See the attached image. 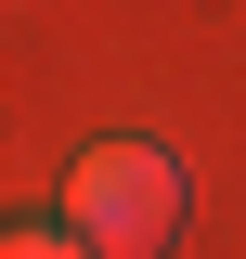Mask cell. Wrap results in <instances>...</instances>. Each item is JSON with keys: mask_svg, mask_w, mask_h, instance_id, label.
Masks as SVG:
<instances>
[{"mask_svg": "<svg viewBox=\"0 0 246 259\" xmlns=\"http://www.w3.org/2000/svg\"><path fill=\"white\" fill-rule=\"evenodd\" d=\"M65 233L91 259H155L169 233H182V168L155 156V143H104V156H78V182H65Z\"/></svg>", "mask_w": 246, "mask_h": 259, "instance_id": "cell-1", "label": "cell"}, {"mask_svg": "<svg viewBox=\"0 0 246 259\" xmlns=\"http://www.w3.org/2000/svg\"><path fill=\"white\" fill-rule=\"evenodd\" d=\"M0 259H91V246H78V233H39V221H13V233H0Z\"/></svg>", "mask_w": 246, "mask_h": 259, "instance_id": "cell-2", "label": "cell"}]
</instances>
